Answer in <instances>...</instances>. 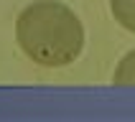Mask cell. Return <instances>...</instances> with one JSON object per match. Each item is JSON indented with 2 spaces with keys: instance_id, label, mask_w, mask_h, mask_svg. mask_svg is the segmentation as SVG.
I'll return each mask as SVG.
<instances>
[{
  "instance_id": "6da1fadb",
  "label": "cell",
  "mask_w": 135,
  "mask_h": 122,
  "mask_svg": "<svg viewBox=\"0 0 135 122\" xmlns=\"http://www.w3.org/2000/svg\"><path fill=\"white\" fill-rule=\"evenodd\" d=\"M18 48L41 69L71 66L84 51V26L79 15L59 0H33L15 18Z\"/></svg>"
},
{
  "instance_id": "7a4b0ae2",
  "label": "cell",
  "mask_w": 135,
  "mask_h": 122,
  "mask_svg": "<svg viewBox=\"0 0 135 122\" xmlns=\"http://www.w3.org/2000/svg\"><path fill=\"white\" fill-rule=\"evenodd\" d=\"M112 87H135V48H130L112 71Z\"/></svg>"
},
{
  "instance_id": "3957f363",
  "label": "cell",
  "mask_w": 135,
  "mask_h": 122,
  "mask_svg": "<svg viewBox=\"0 0 135 122\" xmlns=\"http://www.w3.org/2000/svg\"><path fill=\"white\" fill-rule=\"evenodd\" d=\"M110 13L120 28L135 33V0H110Z\"/></svg>"
}]
</instances>
